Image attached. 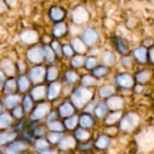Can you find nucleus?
Returning a JSON list of instances; mask_svg holds the SVG:
<instances>
[{
	"label": "nucleus",
	"mask_w": 154,
	"mask_h": 154,
	"mask_svg": "<svg viewBox=\"0 0 154 154\" xmlns=\"http://www.w3.org/2000/svg\"><path fill=\"white\" fill-rule=\"evenodd\" d=\"M93 93L91 90L81 87L74 91V93L71 96V101L76 107L81 108L91 99Z\"/></svg>",
	"instance_id": "obj_1"
},
{
	"label": "nucleus",
	"mask_w": 154,
	"mask_h": 154,
	"mask_svg": "<svg viewBox=\"0 0 154 154\" xmlns=\"http://www.w3.org/2000/svg\"><path fill=\"white\" fill-rule=\"evenodd\" d=\"M27 60L34 64H40L44 60V52L42 46H34L26 51Z\"/></svg>",
	"instance_id": "obj_2"
},
{
	"label": "nucleus",
	"mask_w": 154,
	"mask_h": 154,
	"mask_svg": "<svg viewBox=\"0 0 154 154\" xmlns=\"http://www.w3.org/2000/svg\"><path fill=\"white\" fill-rule=\"evenodd\" d=\"M71 18L75 24H84L88 21L89 14L83 6H77L71 13Z\"/></svg>",
	"instance_id": "obj_3"
},
{
	"label": "nucleus",
	"mask_w": 154,
	"mask_h": 154,
	"mask_svg": "<svg viewBox=\"0 0 154 154\" xmlns=\"http://www.w3.org/2000/svg\"><path fill=\"white\" fill-rule=\"evenodd\" d=\"M139 123V117L135 114H128L126 115L121 121V129L123 131H131Z\"/></svg>",
	"instance_id": "obj_4"
},
{
	"label": "nucleus",
	"mask_w": 154,
	"mask_h": 154,
	"mask_svg": "<svg viewBox=\"0 0 154 154\" xmlns=\"http://www.w3.org/2000/svg\"><path fill=\"white\" fill-rule=\"evenodd\" d=\"M19 37H20L21 42L27 45H32V44L36 43L39 39L38 32L35 30H32V29H27V30L23 31L20 33Z\"/></svg>",
	"instance_id": "obj_5"
},
{
	"label": "nucleus",
	"mask_w": 154,
	"mask_h": 154,
	"mask_svg": "<svg viewBox=\"0 0 154 154\" xmlns=\"http://www.w3.org/2000/svg\"><path fill=\"white\" fill-rule=\"evenodd\" d=\"M81 40L87 46H94L98 40V34L95 29L87 28L82 33Z\"/></svg>",
	"instance_id": "obj_6"
},
{
	"label": "nucleus",
	"mask_w": 154,
	"mask_h": 154,
	"mask_svg": "<svg viewBox=\"0 0 154 154\" xmlns=\"http://www.w3.org/2000/svg\"><path fill=\"white\" fill-rule=\"evenodd\" d=\"M45 69L42 66H36L30 69L29 77L33 83H40L42 81L45 75Z\"/></svg>",
	"instance_id": "obj_7"
},
{
	"label": "nucleus",
	"mask_w": 154,
	"mask_h": 154,
	"mask_svg": "<svg viewBox=\"0 0 154 154\" xmlns=\"http://www.w3.org/2000/svg\"><path fill=\"white\" fill-rule=\"evenodd\" d=\"M116 82L118 86L125 88H129L134 85V79L129 74H120L116 78Z\"/></svg>",
	"instance_id": "obj_8"
},
{
	"label": "nucleus",
	"mask_w": 154,
	"mask_h": 154,
	"mask_svg": "<svg viewBox=\"0 0 154 154\" xmlns=\"http://www.w3.org/2000/svg\"><path fill=\"white\" fill-rule=\"evenodd\" d=\"M71 46L73 50L79 54H83L87 51V45L79 38H74L71 40Z\"/></svg>",
	"instance_id": "obj_9"
},
{
	"label": "nucleus",
	"mask_w": 154,
	"mask_h": 154,
	"mask_svg": "<svg viewBox=\"0 0 154 154\" xmlns=\"http://www.w3.org/2000/svg\"><path fill=\"white\" fill-rule=\"evenodd\" d=\"M49 109H50V107H49L48 104H41V105H39L35 108L34 112L32 113V119L36 120V119H40V118L43 117L47 114Z\"/></svg>",
	"instance_id": "obj_10"
},
{
	"label": "nucleus",
	"mask_w": 154,
	"mask_h": 154,
	"mask_svg": "<svg viewBox=\"0 0 154 154\" xmlns=\"http://www.w3.org/2000/svg\"><path fill=\"white\" fill-rule=\"evenodd\" d=\"M65 16V12L58 6L51 7L50 10V17L54 22H60Z\"/></svg>",
	"instance_id": "obj_11"
},
{
	"label": "nucleus",
	"mask_w": 154,
	"mask_h": 154,
	"mask_svg": "<svg viewBox=\"0 0 154 154\" xmlns=\"http://www.w3.org/2000/svg\"><path fill=\"white\" fill-rule=\"evenodd\" d=\"M66 32H67V26L66 23L63 22H57L52 28V34L54 37L57 38L62 37L66 33Z\"/></svg>",
	"instance_id": "obj_12"
},
{
	"label": "nucleus",
	"mask_w": 154,
	"mask_h": 154,
	"mask_svg": "<svg viewBox=\"0 0 154 154\" xmlns=\"http://www.w3.org/2000/svg\"><path fill=\"white\" fill-rule=\"evenodd\" d=\"M124 106V100L119 97H112L107 100V107L111 110H118Z\"/></svg>",
	"instance_id": "obj_13"
},
{
	"label": "nucleus",
	"mask_w": 154,
	"mask_h": 154,
	"mask_svg": "<svg viewBox=\"0 0 154 154\" xmlns=\"http://www.w3.org/2000/svg\"><path fill=\"white\" fill-rule=\"evenodd\" d=\"M2 69L4 70V72L7 75V76H13L15 73V67L14 65V63L12 62V60L5 59L2 61L1 63Z\"/></svg>",
	"instance_id": "obj_14"
},
{
	"label": "nucleus",
	"mask_w": 154,
	"mask_h": 154,
	"mask_svg": "<svg viewBox=\"0 0 154 154\" xmlns=\"http://www.w3.org/2000/svg\"><path fill=\"white\" fill-rule=\"evenodd\" d=\"M134 58L139 62H145L147 60V50L144 47H138L134 51Z\"/></svg>",
	"instance_id": "obj_15"
},
{
	"label": "nucleus",
	"mask_w": 154,
	"mask_h": 154,
	"mask_svg": "<svg viewBox=\"0 0 154 154\" xmlns=\"http://www.w3.org/2000/svg\"><path fill=\"white\" fill-rule=\"evenodd\" d=\"M102 61L105 66H113L116 62V56L111 51H105L102 55Z\"/></svg>",
	"instance_id": "obj_16"
},
{
	"label": "nucleus",
	"mask_w": 154,
	"mask_h": 154,
	"mask_svg": "<svg viewBox=\"0 0 154 154\" xmlns=\"http://www.w3.org/2000/svg\"><path fill=\"white\" fill-rule=\"evenodd\" d=\"M42 48H43V52H44V60L50 63L53 62L55 60V52L52 50V48L48 45H44L42 46Z\"/></svg>",
	"instance_id": "obj_17"
},
{
	"label": "nucleus",
	"mask_w": 154,
	"mask_h": 154,
	"mask_svg": "<svg viewBox=\"0 0 154 154\" xmlns=\"http://www.w3.org/2000/svg\"><path fill=\"white\" fill-rule=\"evenodd\" d=\"M26 148V145L23 143H15L13 145H11L8 149L5 150L6 154H16L20 151H23Z\"/></svg>",
	"instance_id": "obj_18"
},
{
	"label": "nucleus",
	"mask_w": 154,
	"mask_h": 154,
	"mask_svg": "<svg viewBox=\"0 0 154 154\" xmlns=\"http://www.w3.org/2000/svg\"><path fill=\"white\" fill-rule=\"evenodd\" d=\"M75 141L72 137H66L64 139H62L60 142V148L62 150H69V149H72L75 146Z\"/></svg>",
	"instance_id": "obj_19"
},
{
	"label": "nucleus",
	"mask_w": 154,
	"mask_h": 154,
	"mask_svg": "<svg viewBox=\"0 0 154 154\" xmlns=\"http://www.w3.org/2000/svg\"><path fill=\"white\" fill-rule=\"evenodd\" d=\"M45 87L44 86H38L32 90V96L35 100H39L44 97L45 96Z\"/></svg>",
	"instance_id": "obj_20"
},
{
	"label": "nucleus",
	"mask_w": 154,
	"mask_h": 154,
	"mask_svg": "<svg viewBox=\"0 0 154 154\" xmlns=\"http://www.w3.org/2000/svg\"><path fill=\"white\" fill-rule=\"evenodd\" d=\"M60 91V85L59 83H52L50 88H49V92H48V97L50 99L55 98Z\"/></svg>",
	"instance_id": "obj_21"
},
{
	"label": "nucleus",
	"mask_w": 154,
	"mask_h": 154,
	"mask_svg": "<svg viewBox=\"0 0 154 154\" xmlns=\"http://www.w3.org/2000/svg\"><path fill=\"white\" fill-rule=\"evenodd\" d=\"M116 48L119 51V52L122 53V54H126L129 51V47H128L127 42L122 38L117 39V41H116Z\"/></svg>",
	"instance_id": "obj_22"
},
{
	"label": "nucleus",
	"mask_w": 154,
	"mask_h": 154,
	"mask_svg": "<svg viewBox=\"0 0 154 154\" xmlns=\"http://www.w3.org/2000/svg\"><path fill=\"white\" fill-rule=\"evenodd\" d=\"M21 100V97L19 96H8L5 99V104L8 108L14 107L17 103H19Z\"/></svg>",
	"instance_id": "obj_23"
},
{
	"label": "nucleus",
	"mask_w": 154,
	"mask_h": 154,
	"mask_svg": "<svg viewBox=\"0 0 154 154\" xmlns=\"http://www.w3.org/2000/svg\"><path fill=\"white\" fill-rule=\"evenodd\" d=\"M79 123H80V125L82 127H84V128H90L94 125V120H93V118L90 116L85 115V116H82L80 117Z\"/></svg>",
	"instance_id": "obj_24"
},
{
	"label": "nucleus",
	"mask_w": 154,
	"mask_h": 154,
	"mask_svg": "<svg viewBox=\"0 0 154 154\" xmlns=\"http://www.w3.org/2000/svg\"><path fill=\"white\" fill-rule=\"evenodd\" d=\"M115 93V88L112 86H104L99 89V96L101 97H109Z\"/></svg>",
	"instance_id": "obj_25"
},
{
	"label": "nucleus",
	"mask_w": 154,
	"mask_h": 154,
	"mask_svg": "<svg viewBox=\"0 0 154 154\" xmlns=\"http://www.w3.org/2000/svg\"><path fill=\"white\" fill-rule=\"evenodd\" d=\"M60 115L62 116H69L73 114L74 112V108L72 107V106L69 103H65L63 104L60 108Z\"/></svg>",
	"instance_id": "obj_26"
},
{
	"label": "nucleus",
	"mask_w": 154,
	"mask_h": 154,
	"mask_svg": "<svg viewBox=\"0 0 154 154\" xmlns=\"http://www.w3.org/2000/svg\"><path fill=\"white\" fill-rule=\"evenodd\" d=\"M109 144H110V139H109L107 136H105V135L100 136V137L97 139V141L96 142V146H97L98 149H105V148H106Z\"/></svg>",
	"instance_id": "obj_27"
},
{
	"label": "nucleus",
	"mask_w": 154,
	"mask_h": 154,
	"mask_svg": "<svg viewBox=\"0 0 154 154\" xmlns=\"http://www.w3.org/2000/svg\"><path fill=\"white\" fill-rule=\"evenodd\" d=\"M150 78H151V72L147 69L143 70L136 75V79L140 83H145L150 79Z\"/></svg>",
	"instance_id": "obj_28"
},
{
	"label": "nucleus",
	"mask_w": 154,
	"mask_h": 154,
	"mask_svg": "<svg viewBox=\"0 0 154 154\" xmlns=\"http://www.w3.org/2000/svg\"><path fill=\"white\" fill-rule=\"evenodd\" d=\"M94 111H95L96 116L98 118H102V117H104V116L106 115V113L107 111V106L105 104H99L95 107Z\"/></svg>",
	"instance_id": "obj_29"
},
{
	"label": "nucleus",
	"mask_w": 154,
	"mask_h": 154,
	"mask_svg": "<svg viewBox=\"0 0 154 154\" xmlns=\"http://www.w3.org/2000/svg\"><path fill=\"white\" fill-rule=\"evenodd\" d=\"M29 85H30L29 80H28V79L25 76L20 77V79L18 80V86H19V88H20V90L22 92L26 91L28 89V88H29Z\"/></svg>",
	"instance_id": "obj_30"
},
{
	"label": "nucleus",
	"mask_w": 154,
	"mask_h": 154,
	"mask_svg": "<svg viewBox=\"0 0 154 154\" xmlns=\"http://www.w3.org/2000/svg\"><path fill=\"white\" fill-rule=\"evenodd\" d=\"M84 63H85V60H84V57L81 55H77V56L73 57L71 60V65L74 68H79Z\"/></svg>",
	"instance_id": "obj_31"
},
{
	"label": "nucleus",
	"mask_w": 154,
	"mask_h": 154,
	"mask_svg": "<svg viewBox=\"0 0 154 154\" xmlns=\"http://www.w3.org/2000/svg\"><path fill=\"white\" fill-rule=\"evenodd\" d=\"M58 69L56 67H51L48 69V71H47V79L49 81H53L57 79L58 77Z\"/></svg>",
	"instance_id": "obj_32"
},
{
	"label": "nucleus",
	"mask_w": 154,
	"mask_h": 154,
	"mask_svg": "<svg viewBox=\"0 0 154 154\" xmlns=\"http://www.w3.org/2000/svg\"><path fill=\"white\" fill-rule=\"evenodd\" d=\"M15 87H16V83L14 81V79H9L5 82V92L7 93V94H10L12 92L14 91L15 89Z\"/></svg>",
	"instance_id": "obj_33"
},
{
	"label": "nucleus",
	"mask_w": 154,
	"mask_h": 154,
	"mask_svg": "<svg viewBox=\"0 0 154 154\" xmlns=\"http://www.w3.org/2000/svg\"><path fill=\"white\" fill-rule=\"evenodd\" d=\"M11 122H12V119L8 115L4 114L0 116V128L7 127L11 124Z\"/></svg>",
	"instance_id": "obj_34"
},
{
	"label": "nucleus",
	"mask_w": 154,
	"mask_h": 154,
	"mask_svg": "<svg viewBox=\"0 0 154 154\" xmlns=\"http://www.w3.org/2000/svg\"><path fill=\"white\" fill-rule=\"evenodd\" d=\"M15 137L14 134L12 133H8V134H0V146L12 141L14 138Z\"/></svg>",
	"instance_id": "obj_35"
},
{
	"label": "nucleus",
	"mask_w": 154,
	"mask_h": 154,
	"mask_svg": "<svg viewBox=\"0 0 154 154\" xmlns=\"http://www.w3.org/2000/svg\"><path fill=\"white\" fill-rule=\"evenodd\" d=\"M81 83L84 85V86H93L97 83V79L92 77V76H89V75H86L82 78L81 79Z\"/></svg>",
	"instance_id": "obj_36"
},
{
	"label": "nucleus",
	"mask_w": 154,
	"mask_h": 154,
	"mask_svg": "<svg viewBox=\"0 0 154 154\" xmlns=\"http://www.w3.org/2000/svg\"><path fill=\"white\" fill-rule=\"evenodd\" d=\"M107 73H108V70H107L106 67H105V66H103V67H97L93 71V74L97 78H102L104 76H106Z\"/></svg>",
	"instance_id": "obj_37"
},
{
	"label": "nucleus",
	"mask_w": 154,
	"mask_h": 154,
	"mask_svg": "<svg viewBox=\"0 0 154 154\" xmlns=\"http://www.w3.org/2000/svg\"><path fill=\"white\" fill-rule=\"evenodd\" d=\"M65 79H66L67 82H69V83H74V82H76L78 80L79 76L74 71H68L65 74Z\"/></svg>",
	"instance_id": "obj_38"
},
{
	"label": "nucleus",
	"mask_w": 154,
	"mask_h": 154,
	"mask_svg": "<svg viewBox=\"0 0 154 154\" xmlns=\"http://www.w3.org/2000/svg\"><path fill=\"white\" fill-rule=\"evenodd\" d=\"M121 116V112H114L112 113L106 119V124L107 125H112L114 123H116Z\"/></svg>",
	"instance_id": "obj_39"
},
{
	"label": "nucleus",
	"mask_w": 154,
	"mask_h": 154,
	"mask_svg": "<svg viewBox=\"0 0 154 154\" xmlns=\"http://www.w3.org/2000/svg\"><path fill=\"white\" fill-rule=\"evenodd\" d=\"M96 64H97V59L95 57H88L85 61V67L88 69H94Z\"/></svg>",
	"instance_id": "obj_40"
},
{
	"label": "nucleus",
	"mask_w": 154,
	"mask_h": 154,
	"mask_svg": "<svg viewBox=\"0 0 154 154\" xmlns=\"http://www.w3.org/2000/svg\"><path fill=\"white\" fill-rule=\"evenodd\" d=\"M77 123H78V117L73 116V117H70V118H69V119H67L65 121V125L69 129H73L76 126Z\"/></svg>",
	"instance_id": "obj_41"
},
{
	"label": "nucleus",
	"mask_w": 154,
	"mask_h": 154,
	"mask_svg": "<svg viewBox=\"0 0 154 154\" xmlns=\"http://www.w3.org/2000/svg\"><path fill=\"white\" fill-rule=\"evenodd\" d=\"M76 137L78 139H79V140L84 141V140H87V139L89 138V134L87 131H85V130L79 129V130H78L76 132Z\"/></svg>",
	"instance_id": "obj_42"
},
{
	"label": "nucleus",
	"mask_w": 154,
	"mask_h": 154,
	"mask_svg": "<svg viewBox=\"0 0 154 154\" xmlns=\"http://www.w3.org/2000/svg\"><path fill=\"white\" fill-rule=\"evenodd\" d=\"M51 47L52 48V50L54 51V52H55L58 56H60V55L62 54V48H61L60 42L54 41V42H51Z\"/></svg>",
	"instance_id": "obj_43"
},
{
	"label": "nucleus",
	"mask_w": 154,
	"mask_h": 154,
	"mask_svg": "<svg viewBox=\"0 0 154 154\" xmlns=\"http://www.w3.org/2000/svg\"><path fill=\"white\" fill-rule=\"evenodd\" d=\"M49 127L51 130H53V131H62L63 130L62 125L57 121H53V122L49 123Z\"/></svg>",
	"instance_id": "obj_44"
},
{
	"label": "nucleus",
	"mask_w": 154,
	"mask_h": 154,
	"mask_svg": "<svg viewBox=\"0 0 154 154\" xmlns=\"http://www.w3.org/2000/svg\"><path fill=\"white\" fill-rule=\"evenodd\" d=\"M62 53L66 57H71L74 53V50H73L72 46H70V45H64L62 47Z\"/></svg>",
	"instance_id": "obj_45"
},
{
	"label": "nucleus",
	"mask_w": 154,
	"mask_h": 154,
	"mask_svg": "<svg viewBox=\"0 0 154 154\" xmlns=\"http://www.w3.org/2000/svg\"><path fill=\"white\" fill-rule=\"evenodd\" d=\"M60 138H61V134H49V136H48V139H49L50 142L52 143H57L58 141L60 140Z\"/></svg>",
	"instance_id": "obj_46"
},
{
	"label": "nucleus",
	"mask_w": 154,
	"mask_h": 154,
	"mask_svg": "<svg viewBox=\"0 0 154 154\" xmlns=\"http://www.w3.org/2000/svg\"><path fill=\"white\" fill-rule=\"evenodd\" d=\"M132 58L129 57V56H125L122 60H121V63L124 67H130L132 65Z\"/></svg>",
	"instance_id": "obj_47"
},
{
	"label": "nucleus",
	"mask_w": 154,
	"mask_h": 154,
	"mask_svg": "<svg viewBox=\"0 0 154 154\" xmlns=\"http://www.w3.org/2000/svg\"><path fill=\"white\" fill-rule=\"evenodd\" d=\"M32 100L29 97H26L24 98V101H23V106H24V109L25 111H30V109L32 108Z\"/></svg>",
	"instance_id": "obj_48"
},
{
	"label": "nucleus",
	"mask_w": 154,
	"mask_h": 154,
	"mask_svg": "<svg viewBox=\"0 0 154 154\" xmlns=\"http://www.w3.org/2000/svg\"><path fill=\"white\" fill-rule=\"evenodd\" d=\"M35 145H36V148L37 149H45V148L48 147L49 144L44 140H39V141H37V143H36Z\"/></svg>",
	"instance_id": "obj_49"
},
{
	"label": "nucleus",
	"mask_w": 154,
	"mask_h": 154,
	"mask_svg": "<svg viewBox=\"0 0 154 154\" xmlns=\"http://www.w3.org/2000/svg\"><path fill=\"white\" fill-rule=\"evenodd\" d=\"M6 9H7V5L5 2V0H0V14L6 12Z\"/></svg>",
	"instance_id": "obj_50"
},
{
	"label": "nucleus",
	"mask_w": 154,
	"mask_h": 154,
	"mask_svg": "<svg viewBox=\"0 0 154 154\" xmlns=\"http://www.w3.org/2000/svg\"><path fill=\"white\" fill-rule=\"evenodd\" d=\"M5 2L6 3L7 6L11 7V8L15 7L18 4V0H5Z\"/></svg>",
	"instance_id": "obj_51"
},
{
	"label": "nucleus",
	"mask_w": 154,
	"mask_h": 154,
	"mask_svg": "<svg viewBox=\"0 0 154 154\" xmlns=\"http://www.w3.org/2000/svg\"><path fill=\"white\" fill-rule=\"evenodd\" d=\"M18 69H19V70L21 71V72H23L24 71V69H25V68H26V65H25V63H24V61L23 60H19L18 61Z\"/></svg>",
	"instance_id": "obj_52"
},
{
	"label": "nucleus",
	"mask_w": 154,
	"mask_h": 154,
	"mask_svg": "<svg viewBox=\"0 0 154 154\" xmlns=\"http://www.w3.org/2000/svg\"><path fill=\"white\" fill-rule=\"evenodd\" d=\"M14 115L16 117H21V116H22V108H21V107L15 108L14 111Z\"/></svg>",
	"instance_id": "obj_53"
},
{
	"label": "nucleus",
	"mask_w": 154,
	"mask_h": 154,
	"mask_svg": "<svg viewBox=\"0 0 154 154\" xmlns=\"http://www.w3.org/2000/svg\"><path fill=\"white\" fill-rule=\"evenodd\" d=\"M149 59L152 63H154V48H152L149 51Z\"/></svg>",
	"instance_id": "obj_54"
},
{
	"label": "nucleus",
	"mask_w": 154,
	"mask_h": 154,
	"mask_svg": "<svg viewBox=\"0 0 154 154\" xmlns=\"http://www.w3.org/2000/svg\"><path fill=\"white\" fill-rule=\"evenodd\" d=\"M4 83H5V75H4V73L0 70V89L2 88Z\"/></svg>",
	"instance_id": "obj_55"
},
{
	"label": "nucleus",
	"mask_w": 154,
	"mask_h": 154,
	"mask_svg": "<svg viewBox=\"0 0 154 154\" xmlns=\"http://www.w3.org/2000/svg\"><path fill=\"white\" fill-rule=\"evenodd\" d=\"M94 104L95 103H93V104H89L88 106V107L85 109V111L86 112H91L92 110H93V107H94Z\"/></svg>",
	"instance_id": "obj_56"
},
{
	"label": "nucleus",
	"mask_w": 154,
	"mask_h": 154,
	"mask_svg": "<svg viewBox=\"0 0 154 154\" xmlns=\"http://www.w3.org/2000/svg\"><path fill=\"white\" fill-rule=\"evenodd\" d=\"M36 134H38V135H41V134H43V133H44V129L43 128H40V129H38V130H35V132H34Z\"/></svg>",
	"instance_id": "obj_57"
},
{
	"label": "nucleus",
	"mask_w": 154,
	"mask_h": 154,
	"mask_svg": "<svg viewBox=\"0 0 154 154\" xmlns=\"http://www.w3.org/2000/svg\"><path fill=\"white\" fill-rule=\"evenodd\" d=\"M50 41H51V39H50V37H49V36L45 35V36H43V37H42V42H43V43H48Z\"/></svg>",
	"instance_id": "obj_58"
},
{
	"label": "nucleus",
	"mask_w": 154,
	"mask_h": 154,
	"mask_svg": "<svg viewBox=\"0 0 154 154\" xmlns=\"http://www.w3.org/2000/svg\"><path fill=\"white\" fill-rule=\"evenodd\" d=\"M42 154H58V152L56 151H46V152H42Z\"/></svg>",
	"instance_id": "obj_59"
},
{
	"label": "nucleus",
	"mask_w": 154,
	"mask_h": 154,
	"mask_svg": "<svg viewBox=\"0 0 154 154\" xmlns=\"http://www.w3.org/2000/svg\"><path fill=\"white\" fill-rule=\"evenodd\" d=\"M142 89H143V88H142L141 86H137V87H136V88H135L136 92H141V91H142Z\"/></svg>",
	"instance_id": "obj_60"
},
{
	"label": "nucleus",
	"mask_w": 154,
	"mask_h": 154,
	"mask_svg": "<svg viewBox=\"0 0 154 154\" xmlns=\"http://www.w3.org/2000/svg\"><path fill=\"white\" fill-rule=\"evenodd\" d=\"M54 116H55V114L53 113V114H51V115L49 116V119H51V118H52V117H54Z\"/></svg>",
	"instance_id": "obj_61"
},
{
	"label": "nucleus",
	"mask_w": 154,
	"mask_h": 154,
	"mask_svg": "<svg viewBox=\"0 0 154 154\" xmlns=\"http://www.w3.org/2000/svg\"><path fill=\"white\" fill-rule=\"evenodd\" d=\"M0 111H1V106H0Z\"/></svg>",
	"instance_id": "obj_62"
}]
</instances>
